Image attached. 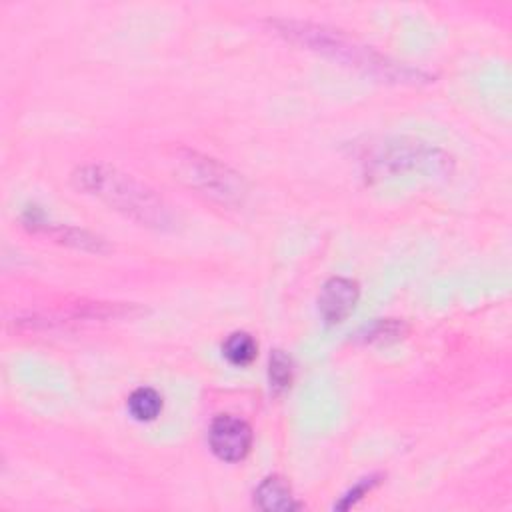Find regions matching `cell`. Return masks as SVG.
Here are the masks:
<instances>
[{
	"mask_svg": "<svg viewBox=\"0 0 512 512\" xmlns=\"http://www.w3.org/2000/svg\"><path fill=\"white\" fill-rule=\"evenodd\" d=\"M74 182L80 190L100 198L112 210L142 226L168 228L174 220L172 210L162 196L118 168L88 164L74 172Z\"/></svg>",
	"mask_w": 512,
	"mask_h": 512,
	"instance_id": "6da1fadb",
	"label": "cell"
},
{
	"mask_svg": "<svg viewBox=\"0 0 512 512\" xmlns=\"http://www.w3.org/2000/svg\"><path fill=\"white\" fill-rule=\"evenodd\" d=\"M276 28L280 30V34L292 38L294 42L310 46L312 50L322 52L348 66L360 68L366 74H374L394 82H414V80L418 82L420 78H424L422 72L408 66H398L386 56H380L372 48L362 46L336 30H328L324 26H314L308 22H288V20L276 22Z\"/></svg>",
	"mask_w": 512,
	"mask_h": 512,
	"instance_id": "7a4b0ae2",
	"label": "cell"
},
{
	"mask_svg": "<svg viewBox=\"0 0 512 512\" xmlns=\"http://www.w3.org/2000/svg\"><path fill=\"white\" fill-rule=\"evenodd\" d=\"M176 166L184 182L222 204H238L246 194L240 174L210 156L182 150L176 158Z\"/></svg>",
	"mask_w": 512,
	"mask_h": 512,
	"instance_id": "3957f363",
	"label": "cell"
},
{
	"mask_svg": "<svg viewBox=\"0 0 512 512\" xmlns=\"http://www.w3.org/2000/svg\"><path fill=\"white\" fill-rule=\"evenodd\" d=\"M436 154L440 152L420 142H412V144L396 142V144L384 146V150L374 154V158L370 160V166L378 174H396V172L424 168V166H434V168L446 166V156L438 158Z\"/></svg>",
	"mask_w": 512,
	"mask_h": 512,
	"instance_id": "277c9868",
	"label": "cell"
},
{
	"mask_svg": "<svg viewBox=\"0 0 512 512\" xmlns=\"http://www.w3.org/2000/svg\"><path fill=\"white\" fill-rule=\"evenodd\" d=\"M212 452L224 462H240L246 458L252 446L250 426L236 416L222 414L214 418L208 432Z\"/></svg>",
	"mask_w": 512,
	"mask_h": 512,
	"instance_id": "5b68a950",
	"label": "cell"
},
{
	"mask_svg": "<svg viewBox=\"0 0 512 512\" xmlns=\"http://www.w3.org/2000/svg\"><path fill=\"white\" fill-rule=\"evenodd\" d=\"M358 284L350 278L334 276L324 282L318 294V310L326 324L344 322L356 308L358 302Z\"/></svg>",
	"mask_w": 512,
	"mask_h": 512,
	"instance_id": "8992f818",
	"label": "cell"
},
{
	"mask_svg": "<svg viewBox=\"0 0 512 512\" xmlns=\"http://www.w3.org/2000/svg\"><path fill=\"white\" fill-rule=\"evenodd\" d=\"M254 502L258 508L268 512H286L302 506L300 502H296L290 484L282 476L264 478L254 490Z\"/></svg>",
	"mask_w": 512,
	"mask_h": 512,
	"instance_id": "52a82bcc",
	"label": "cell"
},
{
	"mask_svg": "<svg viewBox=\"0 0 512 512\" xmlns=\"http://www.w3.org/2000/svg\"><path fill=\"white\" fill-rule=\"evenodd\" d=\"M222 354L234 366H248L258 354V344L248 332H232L222 344Z\"/></svg>",
	"mask_w": 512,
	"mask_h": 512,
	"instance_id": "ba28073f",
	"label": "cell"
},
{
	"mask_svg": "<svg viewBox=\"0 0 512 512\" xmlns=\"http://www.w3.org/2000/svg\"><path fill=\"white\" fill-rule=\"evenodd\" d=\"M128 412L140 422H150L162 412V396L150 386H140L128 396Z\"/></svg>",
	"mask_w": 512,
	"mask_h": 512,
	"instance_id": "9c48e42d",
	"label": "cell"
},
{
	"mask_svg": "<svg viewBox=\"0 0 512 512\" xmlns=\"http://www.w3.org/2000/svg\"><path fill=\"white\" fill-rule=\"evenodd\" d=\"M268 380L274 392H284L292 382V360L282 350H274L270 354Z\"/></svg>",
	"mask_w": 512,
	"mask_h": 512,
	"instance_id": "30bf717a",
	"label": "cell"
},
{
	"mask_svg": "<svg viewBox=\"0 0 512 512\" xmlns=\"http://www.w3.org/2000/svg\"><path fill=\"white\" fill-rule=\"evenodd\" d=\"M404 328L396 320H378L366 328V340H390L402 336Z\"/></svg>",
	"mask_w": 512,
	"mask_h": 512,
	"instance_id": "8fae6325",
	"label": "cell"
},
{
	"mask_svg": "<svg viewBox=\"0 0 512 512\" xmlns=\"http://www.w3.org/2000/svg\"><path fill=\"white\" fill-rule=\"evenodd\" d=\"M378 480L376 478H364V480H360L346 496H344V500L340 502V504H336V508H348L350 504H354L358 498H362V494H366V492H370L372 490V486L376 484Z\"/></svg>",
	"mask_w": 512,
	"mask_h": 512,
	"instance_id": "7c38bea8",
	"label": "cell"
}]
</instances>
